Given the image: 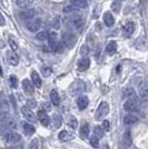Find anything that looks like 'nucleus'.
<instances>
[{"label":"nucleus","mask_w":148,"mask_h":149,"mask_svg":"<svg viewBox=\"0 0 148 149\" xmlns=\"http://www.w3.org/2000/svg\"><path fill=\"white\" fill-rule=\"evenodd\" d=\"M76 42H77V37L71 31H65L62 33V44L65 45V47H67L68 49L74 48Z\"/></svg>","instance_id":"f257e3e1"},{"label":"nucleus","mask_w":148,"mask_h":149,"mask_svg":"<svg viewBox=\"0 0 148 149\" xmlns=\"http://www.w3.org/2000/svg\"><path fill=\"white\" fill-rule=\"evenodd\" d=\"M65 22L69 27L75 28V29H78L84 24V19H82V17L78 16V15H71V16H69V17H67V18L65 19Z\"/></svg>","instance_id":"f03ea898"},{"label":"nucleus","mask_w":148,"mask_h":149,"mask_svg":"<svg viewBox=\"0 0 148 149\" xmlns=\"http://www.w3.org/2000/svg\"><path fill=\"white\" fill-rule=\"evenodd\" d=\"M2 137L6 139L7 143H18L21 140V136L18 132H13L9 129H2Z\"/></svg>","instance_id":"7ed1b4c3"},{"label":"nucleus","mask_w":148,"mask_h":149,"mask_svg":"<svg viewBox=\"0 0 148 149\" xmlns=\"http://www.w3.org/2000/svg\"><path fill=\"white\" fill-rule=\"evenodd\" d=\"M85 90V84L81 80H76L71 84V86L69 88V93L71 96H78Z\"/></svg>","instance_id":"20e7f679"},{"label":"nucleus","mask_w":148,"mask_h":149,"mask_svg":"<svg viewBox=\"0 0 148 149\" xmlns=\"http://www.w3.org/2000/svg\"><path fill=\"white\" fill-rule=\"evenodd\" d=\"M108 112H109V104L106 102V101H103L100 104V106L98 107L95 117H96L97 120H101V119H104L108 115Z\"/></svg>","instance_id":"39448f33"},{"label":"nucleus","mask_w":148,"mask_h":149,"mask_svg":"<svg viewBox=\"0 0 148 149\" xmlns=\"http://www.w3.org/2000/svg\"><path fill=\"white\" fill-rule=\"evenodd\" d=\"M26 27L27 29L31 32H37L40 27H41V20L40 19H32V20H28L26 22Z\"/></svg>","instance_id":"423d86ee"},{"label":"nucleus","mask_w":148,"mask_h":149,"mask_svg":"<svg viewBox=\"0 0 148 149\" xmlns=\"http://www.w3.org/2000/svg\"><path fill=\"white\" fill-rule=\"evenodd\" d=\"M124 108H125V110H127V111H137V110L139 109V104H138V101H137L135 98L128 99L125 102Z\"/></svg>","instance_id":"0eeeda50"},{"label":"nucleus","mask_w":148,"mask_h":149,"mask_svg":"<svg viewBox=\"0 0 148 149\" xmlns=\"http://www.w3.org/2000/svg\"><path fill=\"white\" fill-rule=\"evenodd\" d=\"M48 41H49V46L51 47V49L55 50V51H60L59 48H61V45L59 44V41L57 39V35H56L55 32H52V33L49 35Z\"/></svg>","instance_id":"6e6552de"},{"label":"nucleus","mask_w":148,"mask_h":149,"mask_svg":"<svg viewBox=\"0 0 148 149\" xmlns=\"http://www.w3.org/2000/svg\"><path fill=\"white\" fill-rule=\"evenodd\" d=\"M35 15H36V13H35L34 9H25L20 13V17H21V19L28 21V20H32Z\"/></svg>","instance_id":"1a4fd4ad"},{"label":"nucleus","mask_w":148,"mask_h":149,"mask_svg":"<svg viewBox=\"0 0 148 149\" xmlns=\"http://www.w3.org/2000/svg\"><path fill=\"white\" fill-rule=\"evenodd\" d=\"M139 96L144 100L148 99V81L142 82L139 86Z\"/></svg>","instance_id":"9d476101"},{"label":"nucleus","mask_w":148,"mask_h":149,"mask_svg":"<svg viewBox=\"0 0 148 149\" xmlns=\"http://www.w3.org/2000/svg\"><path fill=\"white\" fill-rule=\"evenodd\" d=\"M134 30H135V25H134L133 22H127L123 28L124 36H125V37H130V36L133 35Z\"/></svg>","instance_id":"9b49d317"},{"label":"nucleus","mask_w":148,"mask_h":149,"mask_svg":"<svg viewBox=\"0 0 148 149\" xmlns=\"http://www.w3.org/2000/svg\"><path fill=\"white\" fill-rule=\"evenodd\" d=\"M21 111H22L24 117H25L27 120H29V121H35V120H36V117H35L34 112L31 111L30 108H28V107H22Z\"/></svg>","instance_id":"f8f14e48"},{"label":"nucleus","mask_w":148,"mask_h":149,"mask_svg":"<svg viewBox=\"0 0 148 149\" xmlns=\"http://www.w3.org/2000/svg\"><path fill=\"white\" fill-rule=\"evenodd\" d=\"M89 66H90V59H89L88 57H84V58L80 59L79 62H78V69L81 70V71L87 70V69L89 68Z\"/></svg>","instance_id":"ddd939ff"},{"label":"nucleus","mask_w":148,"mask_h":149,"mask_svg":"<svg viewBox=\"0 0 148 149\" xmlns=\"http://www.w3.org/2000/svg\"><path fill=\"white\" fill-rule=\"evenodd\" d=\"M59 140L62 141V143H66V141H69V140H71V139H74V135L73 134H70V132H68L66 130H62L59 132Z\"/></svg>","instance_id":"4468645a"},{"label":"nucleus","mask_w":148,"mask_h":149,"mask_svg":"<svg viewBox=\"0 0 148 149\" xmlns=\"http://www.w3.org/2000/svg\"><path fill=\"white\" fill-rule=\"evenodd\" d=\"M22 88H24V90H25V93H27V95H32V93H34V90H35L34 85H32L28 79H25V80L22 81Z\"/></svg>","instance_id":"2eb2a0df"},{"label":"nucleus","mask_w":148,"mask_h":149,"mask_svg":"<svg viewBox=\"0 0 148 149\" xmlns=\"http://www.w3.org/2000/svg\"><path fill=\"white\" fill-rule=\"evenodd\" d=\"M7 60H8V62H9L11 66H17L19 62V58L13 51H10V52L7 54Z\"/></svg>","instance_id":"dca6fc26"},{"label":"nucleus","mask_w":148,"mask_h":149,"mask_svg":"<svg viewBox=\"0 0 148 149\" xmlns=\"http://www.w3.org/2000/svg\"><path fill=\"white\" fill-rule=\"evenodd\" d=\"M38 118L40 120V123L43 126H48L49 125V117H48V115L46 113V111H43V110H40V111H38Z\"/></svg>","instance_id":"f3484780"},{"label":"nucleus","mask_w":148,"mask_h":149,"mask_svg":"<svg viewBox=\"0 0 148 149\" xmlns=\"http://www.w3.org/2000/svg\"><path fill=\"white\" fill-rule=\"evenodd\" d=\"M88 104H89V100H88V98H87L86 96H81L77 100V105H78V108L80 110H84L87 106H88Z\"/></svg>","instance_id":"a211bd4d"},{"label":"nucleus","mask_w":148,"mask_h":149,"mask_svg":"<svg viewBox=\"0 0 148 149\" xmlns=\"http://www.w3.org/2000/svg\"><path fill=\"white\" fill-rule=\"evenodd\" d=\"M138 121V117L135 116V115H127V116H125V118H124V123L125 125H134L136 124Z\"/></svg>","instance_id":"6ab92c4d"},{"label":"nucleus","mask_w":148,"mask_h":149,"mask_svg":"<svg viewBox=\"0 0 148 149\" xmlns=\"http://www.w3.org/2000/svg\"><path fill=\"white\" fill-rule=\"evenodd\" d=\"M115 22V19L112 17V15L110 13H106L104 15V24H105L107 27H111Z\"/></svg>","instance_id":"aec40b11"},{"label":"nucleus","mask_w":148,"mask_h":149,"mask_svg":"<svg viewBox=\"0 0 148 149\" xmlns=\"http://www.w3.org/2000/svg\"><path fill=\"white\" fill-rule=\"evenodd\" d=\"M70 5L76 7L77 9H84L87 7V0H71Z\"/></svg>","instance_id":"412c9836"},{"label":"nucleus","mask_w":148,"mask_h":149,"mask_svg":"<svg viewBox=\"0 0 148 149\" xmlns=\"http://www.w3.org/2000/svg\"><path fill=\"white\" fill-rule=\"evenodd\" d=\"M50 100H51V102L55 106H59V104H60L59 95H58V93L56 90H51L50 91Z\"/></svg>","instance_id":"4be33fe9"},{"label":"nucleus","mask_w":148,"mask_h":149,"mask_svg":"<svg viewBox=\"0 0 148 149\" xmlns=\"http://www.w3.org/2000/svg\"><path fill=\"white\" fill-rule=\"evenodd\" d=\"M133 143V140H131V132L130 130H127L125 134H124V137H123V143L125 146H127V147H129L130 145Z\"/></svg>","instance_id":"5701e85b"},{"label":"nucleus","mask_w":148,"mask_h":149,"mask_svg":"<svg viewBox=\"0 0 148 149\" xmlns=\"http://www.w3.org/2000/svg\"><path fill=\"white\" fill-rule=\"evenodd\" d=\"M31 79H32V82H34V85H35L36 87H38V88L41 87V79H40L39 74H38L36 71H32V72H31Z\"/></svg>","instance_id":"b1692460"},{"label":"nucleus","mask_w":148,"mask_h":149,"mask_svg":"<svg viewBox=\"0 0 148 149\" xmlns=\"http://www.w3.org/2000/svg\"><path fill=\"white\" fill-rule=\"evenodd\" d=\"M116 50H117V44H116L115 41H109L108 45H107V48H106L107 54H109V55H114V54L116 52Z\"/></svg>","instance_id":"393cba45"},{"label":"nucleus","mask_w":148,"mask_h":149,"mask_svg":"<svg viewBox=\"0 0 148 149\" xmlns=\"http://www.w3.org/2000/svg\"><path fill=\"white\" fill-rule=\"evenodd\" d=\"M79 135L82 139H86L87 137L89 136V126L87 124L82 125L80 127V130H79Z\"/></svg>","instance_id":"a878e982"},{"label":"nucleus","mask_w":148,"mask_h":149,"mask_svg":"<svg viewBox=\"0 0 148 149\" xmlns=\"http://www.w3.org/2000/svg\"><path fill=\"white\" fill-rule=\"evenodd\" d=\"M34 1L35 0H16V3L20 8H28L34 3Z\"/></svg>","instance_id":"bb28decb"},{"label":"nucleus","mask_w":148,"mask_h":149,"mask_svg":"<svg viewBox=\"0 0 148 149\" xmlns=\"http://www.w3.org/2000/svg\"><path fill=\"white\" fill-rule=\"evenodd\" d=\"M24 131H25L26 135L30 136V135H32V134H35L36 128H35L32 125L28 124V123H25V124H24Z\"/></svg>","instance_id":"cd10ccee"},{"label":"nucleus","mask_w":148,"mask_h":149,"mask_svg":"<svg viewBox=\"0 0 148 149\" xmlns=\"http://www.w3.org/2000/svg\"><path fill=\"white\" fill-rule=\"evenodd\" d=\"M36 38H37V40H39V41H43V40H46V39L49 38V33H48V31H46V30L40 31V32L37 33Z\"/></svg>","instance_id":"c85d7f7f"},{"label":"nucleus","mask_w":148,"mask_h":149,"mask_svg":"<svg viewBox=\"0 0 148 149\" xmlns=\"http://www.w3.org/2000/svg\"><path fill=\"white\" fill-rule=\"evenodd\" d=\"M94 132H95V136L97 137V138H101V137H104V135H105V130H104V128H103V127H100V126H96Z\"/></svg>","instance_id":"c756f323"},{"label":"nucleus","mask_w":148,"mask_h":149,"mask_svg":"<svg viewBox=\"0 0 148 149\" xmlns=\"http://www.w3.org/2000/svg\"><path fill=\"white\" fill-rule=\"evenodd\" d=\"M120 6H121L120 0H115V1L112 2V5H111V9H112L115 13H119V11H120Z\"/></svg>","instance_id":"7c9ffc66"},{"label":"nucleus","mask_w":148,"mask_h":149,"mask_svg":"<svg viewBox=\"0 0 148 149\" xmlns=\"http://www.w3.org/2000/svg\"><path fill=\"white\" fill-rule=\"evenodd\" d=\"M52 119H54L55 127L56 128H59V127H60V125H61V117H60L59 115L55 113V115H54V117H52Z\"/></svg>","instance_id":"2f4dec72"},{"label":"nucleus","mask_w":148,"mask_h":149,"mask_svg":"<svg viewBox=\"0 0 148 149\" xmlns=\"http://www.w3.org/2000/svg\"><path fill=\"white\" fill-rule=\"evenodd\" d=\"M99 138H97L96 136H93L90 139H89V141H90V145L93 146L94 148H98V146H99V140H98Z\"/></svg>","instance_id":"473e14b6"},{"label":"nucleus","mask_w":148,"mask_h":149,"mask_svg":"<svg viewBox=\"0 0 148 149\" xmlns=\"http://www.w3.org/2000/svg\"><path fill=\"white\" fill-rule=\"evenodd\" d=\"M9 81H10V85H11V87H13V88H17V86H18V79L16 78V76H10V78H9Z\"/></svg>","instance_id":"72a5a7b5"},{"label":"nucleus","mask_w":148,"mask_h":149,"mask_svg":"<svg viewBox=\"0 0 148 149\" xmlns=\"http://www.w3.org/2000/svg\"><path fill=\"white\" fill-rule=\"evenodd\" d=\"M76 10H77V8H76V7H74L73 5H69L68 7L65 8V10H64V11H65L66 13H75Z\"/></svg>","instance_id":"f704fd0d"},{"label":"nucleus","mask_w":148,"mask_h":149,"mask_svg":"<svg viewBox=\"0 0 148 149\" xmlns=\"http://www.w3.org/2000/svg\"><path fill=\"white\" fill-rule=\"evenodd\" d=\"M77 125H78L77 119L75 118V117H71V118H70V121H69V126H70L73 129H76V128H77Z\"/></svg>","instance_id":"c9c22d12"},{"label":"nucleus","mask_w":148,"mask_h":149,"mask_svg":"<svg viewBox=\"0 0 148 149\" xmlns=\"http://www.w3.org/2000/svg\"><path fill=\"white\" fill-rule=\"evenodd\" d=\"M36 106H37V102H36V100L34 99H30L27 101V107L28 108H30V109H34V108H36Z\"/></svg>","instance_id":"e433bc0d"},{"label":"nucleus","mask_w":148,"mask_h":149,"mask_svg":"<svg viewBox=\"0 0 148 149\" xmlns=\"http://www.w3.org/2000/svg\"><path fill=\"white\" fill-rule=\"evenodd\" d=\"M30 149H39V140L34 139L30 143Z\"/></svg>","instance_id":"4c0bfd02"},{"label":"nucleus","mask_w":148,"mask_h":149,"mask_svg":"<svg viewBox=\"0 0 148 149\" xmlns=\"http://www.w3.org/2000/svg\"><path fill=\"white\" fill-rule=\"evenodd\" d=\"M43 74L45 77H49L50 74H51V69L50 68H43Z\"/></svg>","instance_id":"58836bf2"},{"label":"nucleus","mask_w":148,"mask_h":149,"mask_svg":"<svg viewBox=\"0 0 148 149\" xmlns=\"http://www.w3.org/2000/svg\"><path fill=\"white\" fill-rule=\"evenodd\" d=\"M52 27L55 29H58L59 28V17H56L55 20H52Z\"/></svg>","instance_id":"ea45409f"},{"label":"nucleus","mask_w":148,"mask_h":149,"mask_svg":"<svg viewBox=\"0 0 148 149\" xmlns=\"http://www.w3.org/2000/svg\"><path fill=\"white\" fill-rule=\"evenodd\" d=\"M103 128H104L105 130H109V128H110V123H109L108 120H104V121H103Z\"/></svg>","instance_id":"a19ab883"},{"label":"nucleus","mask_w":148,"mask_h":149,"mask_svg":"<svg viewBox=\"0 0 148 149\" xmlns=\"http://www.w3.org/2000/svg\"><path fill=\"white\" fill-rule=\"evenodd\" d=\"M133 95H134V90L133 89H126L124 91V96H126V97H129V96H133Z\"/></svg>","instance_id":"79ce46f5"},{"label":"nucleus","mask_w":148,"mask_h":149,"mask_svg":"<svg viewBox=\"0 0 148 149\" xmlns=\"http://www.w3.org/2000/svg\"><path fill=\"white\" fill-rule=\"evenodd\" d=\"M43 109H45V111H49L50 110V105L48 102H43Z\"/></svg>","instance_id":"37998d69"},{"label":"nucleus","mask_w":148,"mask_h":149,"mask_svg":"<svg viewBox=\"0 0 148 149\" xmlns=\"http://www.w3.org/2000/svg\"><path fill=\"white\" fill-rule=\"evenodd\" d=\"M10 46H11V48H13V52H15V51H17V50H18V46H17V45L15 44V42H13V40H10Z\"/></svg>","instance_id":"c03bdc74"},{"label":"nucleus","mask_w":148,"mask_h":149,"mask_svg":"<svg viewBox=\"0 0 148 149\" xmlns=\"http://www.w3.org/2000/svg\"><path fill=\"white\" fill-rule=\"evenodd\" d=\"M5 149H21V148H19L17 146H11V147H8V148H5Z\"/></svg>","instance_id":"a18cd8bd"},{"label":"nucleus","mask_w":148,"mask_h":149,"mask_svg":"<svg viewBox=\"0 0 148 149\" xmlns=\"http://www.w3.org/2000/svg\"><path fill=\"white\" fill-rule=\"evenodd\" d=\"M101 149H109V148H108V146H105V147H103Z\"/></svg>","instance_id":"49530a36"}]
</instances>
